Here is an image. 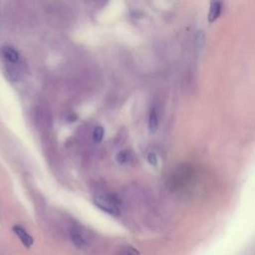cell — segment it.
<instances>
[{"instance_id":"obj_1","label":"cell","mask_w":255,"mask_h":255,"mask_svg":"<svg viewBox=\"0 0 255 255\" xmlns=\"http://www.w3.org/2000/svg\"><path fill=\"white\" fill-rule=\"evenodd\" d=\"M198 169L191 163H183L177 166L168 176L167 186L172 191L190 189L196 182Z\"/></svg>"},{"instance_id":"obj_2","label":"cell","mask_w":255,"mask_h":255,"mask_svg":"<svg viewBox=\"0 0 255 255\" xmlns=\"http://www.w3.org/2000/svg\"><path fill=\"white\" fill-rule=\"evenodd\" d=\"M94 202L100 209L111 215H118L120 213L121 203L115 195H99L94 198Z\"/></svg>"},{"instance_id":"obj_3","label":"cell","mask_w":255,"mask_h":255,"mask_svg":"<svg viewBox=\"0 0 255 255\" xmlns=\"http://www.w3.org/2000/svg\"><path fill=\"white\" fill-rule=\"evenodd\" d=\"M70 236L74 245L80 249L87 248L93 241L92 233L82 227H74L70 232Z\"/></svg>"},{"instance_id":"obj_4","label":"cell","mask_w":255,"mask_h":255,"mask_svg":"<svg viewBox=\"0 0 255 255\" xmlns=\"http://www.w3.org/2000/svg\"><path fill=\"white\" fill-rule=\"evenodd\" d=\"M14 233L17 235V237L20 239L22 244L26 247H30L33 244V238L32 236L20 225H15L13 227Z\"/></svg>"},{"instance_id":"obj_5","label":"cell","mask_w":255,"mask_h":255,"mask_svg":"<svg viewBox=\"0 0 255 255\" xmlns=\"http://www.w3.org/2000/svg\"><path fill=\"white\" fill-rule=\"evenodd\" d=\"M221 3L214 1L210 3V7H209V11H208V15H207V19L210 23L214 22L220 15L221 13Z\"/></svg>"},{"instance_id":"obj_6","label":"cell","mask_w":255,"mask_h":255,"mask_svg":"<svg viewBox=\"0 0 255 255\" xmlns=\"http://www.w3.org/2000/svg\"><path fill=\"white\" fill-rule=\"evenodd\" d=\"M158 125H159V120H158L157 112L155 109H152L148 116V129L151 132H154L157 130Z\"/></svg>"},{"instance_id":"obj_7","label":"cell","mask_w":255,"mask_h":255,"mask_svg":"<svg viewBox=\"0 0 255 255\" xmlns=\"http://www.w3.org/2000/svg\"><path fill=\"white\" fill-rule=\"evenodd\" d=\"M2 54L5 57V59H7L11 63H16L19 60L18 52L12 47H8V46L3 47Z\"/></svg>"},{"instance_id":"obj_8","label":"cell","mask_w":255,"mask_h":255,"mask_svg":"<svg viewBox=\"0 0 255 255\" xmlns=\"http://www.w3.org/2000/svg\"><path fill=\"white\" fill-rule=\"evenodd\" d=\"M104 134H105V130H104L103 127L98 126V127H96V128H94V131H93V138H94V140H95L96 142H100V141L103 139Z\"/></svg>"},{"instance_id":"obj_9","label":"cell","mask_w":255,"mask_h":255,"mask_svg":"<svg viewBox=\"0 0 255 255\" xmlns=\"http://www.w3.org/2000/svg\"><path fill=\"white\" fill-rule=\"evenodd\" d=\"M118 255H139V252L131 246H126L119 251Z\"/></svg>"},{"instance_id":"obj_10","label":"cell","mask_w":255,"mask_h":255,"mask_svg":"<svg viewBox=\"0 0 255 255\" xmlns=\"http://www.w3.org/2000/svg\"><path fill=\"white\" fill-rule=\"evenodd\" d=\"M129 159V153L127 150H122L117 154V161L120 163H126Z\"/></svg>"},{"instance_id":"obj_11","label":"cell","mask_w":255,"mask_h":255,"mask_svg":"<svg viewBox=\"0 0 255 255\" xmlns=\"http://www.w3.org/2000/svg\"><path fill=\"white\" fill-rule=\"evenodd\" d=\"M147 160L150 164L152 165H156L157 163V157H156V154L154 152H149L148 155H147Z\"/></svg>"}]
</instances>
